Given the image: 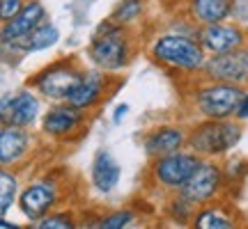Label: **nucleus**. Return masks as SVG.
Segmentation results:
<instances>
[{
	"label": "nucleus",
	"instance_id": "23",
	"mask_svg": "<svg viewBox=\"0 0 248 229\" xmlns=\"http://www.w3.org/2000/svg\"><path fill=\"white\" fill-rule=\"evenodd\" d=\"M195 211H198V206L193 202H188L184 195H179V193L170 202V215H172V220H177V222H193Z\"/></svg>",
	"mask_w": 248,
	"mask_h": 229
},
{
	"label": "nucleus",
	"instance_id": "1",
	"mask_svg": "<svg viewBox=\"0 0 248 229\" xmlns=\"http://www.w3.org/2000/svg\"><path fill=\"white\" fill-rule=\"evenodd\" d=\"M150 55L161 67L179 69L186 73L202 71L207 64V51L198 42V37L179 35V32H168V35L156 37L150 46Z\"/></svg>",
	"mask_w": 248,
	"mask_h": 229
},
{
	"label": "nucleus",
	"instance_id": "9",
	"mask_svg": "<svg viewBox=\"0 0 248 229\" xmlns=\"http://www.w3.org/2000/svg\"><path fill=\"white\" fill-rule=\"evenodd\" d=\"M198 42L209 55L228 53L239 46H246V32L239 23H214V26L198 28Z\"/></svg>",
	"mask_w": 248,
	"mask_h": 229
},
{
	"label": "nucleus",
	"instance_id": "26",
	"mask_svg": "<svg viewBox=\"0 0 248 229\" xmlns=\"http://www.w3.org/2000/svg\"><path fill=\"white\" fill-rule=\"evenodd\" d=\"M26 2L28 0H2V7H0V16H2V21H9V18L14 16Z\"/></svg>",
	"mask_w": 248,
	"mask_h": 229
},
{
	"label": "nucleus",
	"instance_id": "12",
	"mask_svg": "<svg viewBox=\"0 0 248 229\" xmlns=\"http://www.w3.org/2000/svg\"><path fill=\"white\" fill-rule=\"evenodd\" d=\"M83 124H85V114H83V110L69 106V103L64 101V103L53 106L48 113L44 114L42 129H44V133L48 135V138L64 140V138H71L74 133H78Z\"/></svg>",
	"mask_w": 248,
	"mask_h": 229
},
{
	"label": "nucleus",
	"instance_id": "19",
	"mask_svg": "<svg viewBox=\"0 0 248 229\" xmlns=\"http://www.w3.org/2000/svg\"><path fill=\"white\" fill-rule=\"evenodd\" d=\"M60 39V32L58 28L51 26V23H42L39 28H35L26 39H21L18 44H14L12 48H18L21 53H37V51H44V48H51Z\"/></svg>",
	"mask_w": 248,
	"mask_h": 229
},
{
	"label": "nucleus",
	"instance_id": "15",
	"mask_svg": "<svg viewBox=\"0 0 248 229\" xmlns=\"http://www.w3.org/2000/svg\"><path fill=\"white\" fill-rule=\"evenodd\" d=\"M188 142V135H186L184 129L179 126H161V129H154L145 135L142 140V149L150 158H159V156H168L172 151H179Z\"/></svg>",
	"mask_w": 248,
	"mask_h": 229
},
{
	"label": "nucleus",
	"instance_id": "17",
	"mask_svg": "<svg viewBox=\"0 0 248 229\" xmlns=\"http://www.w3.org/2000/svg\"><path fill=\"white\" fill-rule=\"evenodd\" d=\"M234 0H188V18L198 26L223 23L232 16Z\"/></svg>",
	"mask_w": 248,
	"mask_h": 229
},
{
	"label": "nucleus",
	"instance_id": "29",
	"mask_svg": "<svg viewBox=\"0 0 248 229\" xmlns=\"http://www.w3.org/2000/svg\"><path fill=\"white\" fill-rule=\"evenodd\" d=\"M0 227L2 229H16V225H14V222H7L5 218H2V220H0Z\"/></svg>",
	"mask_w": 248,
	"mask_h": 229
},
{
	"label": "nucleus",
	"instance_id": "16",
	"mask_svg": "<svg viewBox=\"0 0 248 229\" xmlns=\"http://www.w3.org/2000/svg\"><path fill=\"white\" fill-rule=\"evenodd\" d=\"M30 151V135L23 126H14V124H2L0 131V163L2 168L7 165H16L28 156Z\"/></svg>",
	"mask_w": 248,
	"mask_h": 229
},
{
	"label": "nucleus",
	"instance_id": "2",
	"mask_svg": "<svg viewBox=\"0 0 248 229\" xmlns=\"http://www.w3.org/2000/svg\"><path fill=\"white\" fill-rule=\"evenodd\" d=\"M88 57L101 71H120L131 60V39L126 28L115 21H104L88 46Z\"/></svg>",
	"mask_w": 248,
	"mask_h": 229
},
{
	"label": "nucleus",
	"instance_id": "25",
	"mask_svg": "<svg viewBox=\"0 0 248 229\" xmlns=\"http://www.w3.org/2000/svg\"><path fill=\"white\" fill-rule=\"evenodd\" d=\"M133 211H129V209H122V211H115L110 213V215H106V218H101V220L97 222V227L101 229H122V227H129L133 222Z\"/></svg>",
	"mask_w": 248,
	"mask_h": 229
},
{
	"label": "nucleus",
	"instance_id": "7",
	"mask_svg": "<svg viewBox=\"0 0 248 229\" xmlns=\"http://www.w3.org/2000/svg\"><path fill=\"white\" fill-rule=\"evenodd\" d=\"M221 188H223L221 165H216L212 160H200L198 170L184 184L179 195H184L186 200L193 202L195 206H204V204H209L216 195L221 193Z\"/></svg>",
	"mask_w": 248,
	"mask_h": 229
},
{
	"label": "nucleus",
	"instance_id": "22",
	"mask_svg": "<svg viewBox=\"0 0 248 229\" xmlns=\"http://www.w3.org/2000/svg\"><path fill=\"white\" fill-rule=\"evenodd\" d=\"M142 0H122V2H117V7L113 9V14H110V21H115L120 26H129L131 21L142 14Z\"/></svg>",
	"mask_w": 248,
	"mask_h": 229
},
{
	"label": "nucleus",
	"instance_id": "6",
	"mask_svg": "<svg viewBox=\"0 0 248 229\" xmlns=\"http://www.w3.org/2000/svg\"><path fill=\"white\" fill-rule=\"evenodd\" d=\"M200 156L195 151H172L168 156H159L152 158L150 174L154 179V184L161 186L163 190H182L184 184L191 179L198 165H200Z\"/></svg>",
	"mask_w": 248,
	"mask_h": 229
},
{
	"label": "nucleus",
	"instance_id": "24",
	"mask_svg": "<svg viewBox=\"0 0 248 229\" xmlns=\"http://www.w3.org/2000/svg\"><path fill=\"white\" fill-rule=\"evenodd\" d=\"M37 229H71L74 227V218L67 211L60 213H46L42 220H37Z\"/></svg>",
	"mask_w": 248,
	"mask_h": 229
},
{
	"label": "nucleus",
	"instance_id": "11",
	"mask_svg": "<svg viewBox=\"0 0 248 229\" xmlns=\"http://www.w3.org/2000/svg\"><path fill=\"white\" fill-rule=\"evenodd\" d=\"M44 18H46L44 5H42L39 0H28L14 16L9 18V21H5V26H2V44L5 46L18 44V42L26 39L35 28L42 26Z\"/></svg>",
	"mask_w": 248,
	"mask_h": 229
},
{
	"label": "nucleus",
	"instance_id": "10",
	"mask_svg": "<svg viewBox=\"0 0 248 229\" xmlns=\"http://www.w3.org/2000/svg\"><path fill=\"white\" fill-rule=\"evenodd\" d=\"M55 202H58V184L48 181V179L26 186L21 190V197H18V206H21L23 215L32 222L42 220L46 213L53 211Z\"/></svg>",
	"mask_w": 248,
	"mask_h": 229
},
{
	"label": "nucleus",
	"instance_id": "28",
	"mask_svg": "<svg viewBox=\"0 0 248 229\" xmlns=\"http://www.w3.org/2000/svg\"><path fill=\"white\" fill-rule=\"evenodd\" d=\"M126 110H129V108L124 106V103H122V106H117V110H115V117H113V122H115V124H120V122H122V119H124V114H126Z\"/></svg>",
	"mask_w": 248,
	"mask_h": 229
},
{
	"label": "nucleus",
	"instance_id": "20",
	"mask_svg": "<svg viewBox=\"0 0 248 229\" xmlns=\"http://www.w3.org/2000/svg\"><path fill=\"white\" fill-rule=\"evenodd\" d=\"M193 225L198 229H230L234 227V218L218 206H207V209L195 213Z\"/></svg>",
	"mask_w": 248,
	"mask_h": 229
},
{
	"label": "nucleus",
	"instance_id": "21",
	"mask_svg": "<svg viewBox=\"0 0 248 229\" xmlns=\"http://www.w3.org/2000/svg\"><path fill=\"white\" fill-rule=\"evenodd\" d=\"M18 193V179L9 170H2L0 172V215L5 218L12 209V204L16 200Z\"/></svg>",
	"mask_w": 248,
	"mask_h": 229
},
{
	"label": "nucleus",
	"instance_id": "3",
	"mask_svg": "<svg viewBox=\"0 0 248 229\" xmlns=\"http://www.w3.org/2000/svg\"><path fill=\"white\" fill-rule=\"evenodd\" d=\"M239 140H241L239 122H232V119H204L202 124H198L191 131L186 144L200 158L202 156L214 158V156H223L225 151L237 147Z\"/></svg>",
	"mask_w": 248,
	"mask_h": 229
},
{
	"label": "nucleus",
	"instance_id": "14",
	"mask_svg": "<svg viewBox=\"0 0 248 229\" xmlns=\"http://www.w3.org/2000/svg\"><path fill=\"white\" fill-rule=\"evenodd\" d=\"M106 83H108V78L101 73V69L85 71L80 83L69 94L67 103L74 108H78V110H83V113H88V110H92L94 106H99L101 99L106 97Z\"/></svg>",
	"mask_w": 248,
	"mask_h": 229
},
{
	"label": "nucleus",
	"instance_id": "4",
	"mask_svg": "<svg viewBox=\"0 0 248 229\" xmlns=\"http://www.w3.org/2000/svg\"><path fill=\"white\" fill-rule=\"evenodd\" d=\"M246 92L241 85L209 80L195 89V108L204 119H232L237 117Z\"/></svg>",
	"mask_w": 248,
	"mask_h": 229
},
{
	"label": "nucleus",
	"instance_id": "5",
	"mask_svg": "<svg viewBox=\"0 0 248 229\" xmlns=\"http://www.w3.org/2000/svg\"><path fill=\"white\" fill-rule=\"evenodd\" d=\"M85 71L80 69L78 64H74L71 60L53 62L51 67L42 69L39 73L32 76L30 85L39 92V97L48 99L53 103H64L69 94L74 92V87L80 83Z\"/></svg>",
	"mask_w": 248,
	"mask_h": 229
},
{
	"label": "nucleus",
	"instance_id": "27",
	"mask_svg": "<svg viewBox=\"0 0 248 229\" xmlns=\"http://www.w3.org/2000/svg\"><path fill=\"white\" fill-rule=\"evenodd\" d=\"M237 119H248V92H246V97H244V101H241V108H239V113H237Z\"/></svg>",
	"mask_w": 248,
	"mask_h": 229
},
{
	"label": "nucleus",
	"instance_id": "18",
	"mask_svg": "<svg viewBox=\"0 0 248 229\" xmlns=\"http://www.w3.org/2000/svg\"><path fill=\"white\" fill-rule=\"evenodd\" d=\"M122 176V168L117 165V160L108 154V151H99L92 163V186L99 193H110L115 190Z\"/></svg>",
	"mask_w": 248,
	"mask_h": 229
},
{
	"label": "nucleus",
	"instance_id": "8",
	"mask_svg": "<svg viewBox=\"0 0 248 229\" xmlns=\"http://www.w3.org/2000/svg\"><path fill=\"white\" fill-rule=\"evenodd\" d=\"M202 73L209 80L246 85L248 83V48L246 46H239L234 51L207 57V64H204Z\"/></svg>",
	"mask_w": 248,
	"mask_h": 229
},
{
	"label": "nucleus",
	"instance_id": "13",
	"mask_svg": "<svg viewBox=\"0 0 248 229\" xmlns=\"http://www.w3.org/2000/svg\"><path fill=\"white\" fill-rule=\"evenodd\" d=\"M39 114V99L30 92L23 89L14 97L5 94L2 97V124H14V126H32Z\"/></svg>",
	"mask_w": 248,
	"mask_h": 229
}]
</instances>
